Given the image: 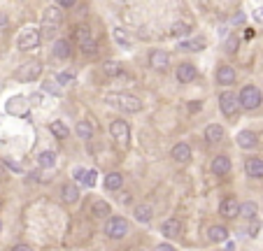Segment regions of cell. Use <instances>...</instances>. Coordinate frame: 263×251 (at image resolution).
<instances>
[{
	"label": "cell",
	"mask_w": 263,
	"mask_h": 251,
	"mask_svg": "<svg viewBox=\"0 0 263 251\" xmlns=\"http://www.w3.org/2000/svg\"><path fill=\"white\" fill-rule=\"evenodd\" d=\"M105 102H109L112 107L121 109V112H131V114L142 109V100L135 98V96H128V93H107Z\"/></svg>",
	"instance_id": "cell-1"
},
{
	"label": "cell",
	"mask_w": 263,
	"mask_h": 251,
	"mask_svg": "<svg viewBox=\"0 0 263 251\" xmlns=\"http://www.w3.org/2000/svg\"><path fill=\"white\" fill-rule=\"evenodd\" d=\"M109 135L114 137V142H119L121 149H126L128 142H131V126L124 119H114V121L109 123Z\"/></svg>",
	"instance_id": "cell-2"
},
{
	"label": "cell",
	"mask_w": 263,
	"mask_h": 251,
	"mask_svg": "<svg viewBox=\"0 0 263 251\" xmlns=\"http://www.w3.org/2000/svg\"><path fill=\"white\" fill-rule=\"evenodd\" d=\"M75 38H77V45L82 47V51L84 53H96L98 51V45H96V38H93V33L89 26H77L75 28Z\"/></svg>",
	"instance_id": "cell-3"
},
{
	"label": "cell",
	"mask_w": 263,
	"mask_h": 251,
	"mask_svg": "<svg viewBox=\"0 0 263 251\" xmlns=\"http://www.w3.org/2000/svg\"><path fill=\"white\" fill-rule=\"evenodd\" d=\"M238 100H240V107H245V109H256V107L261 105V91H259V86H245L240 91V96H238Z\"/></svg>",
	"instance_id": "cell-4"
},
{
	"label": "cell",
	"mask_w": 263,
	"mask_h": 251,
	"mask_svg": "<svg viewBox=\"0 0 263 251\" xmlns=\"http://www.w3.org/2000/svg\"><path fill=\"white\" fill-rule=\"evenodd\" d=\"M128 233V223L121 216H109L107 223H105V235L112 237V240H121Z\"/></svg>",
	"instance_id": "cell-5"
},
{
	"label": "cell",
	"mask_w": 263,
	"mask_h": 251,
	"mask_svg": "<svg viewBox=\"0 0 263 251\" xmlns=\"http://www.w3.org/2000/svg\"><path fill=\"white\" fill-rule=\"evenodd\" d=\"M40 72H42V63L40 61H28L23 63L21 70H16L14 77L19 79V82H33V79H38Z\"/></svg>",
	"instance_id": "cell-6"
},
{
	"label": "cell",
	"mask_w": 263,
	"mask_h": 251,
	"mask_svg": "<svg viewBox=\"0 0 263 251\" xmlns=\"http://www.w3.org/2000/svg\"><path fill=\"white\" fill-rule=\"evenodd\" d=\"M219 107H221V112L226 116H235L238 114V109H240V100L233 91H224L219 96Z\"/></svg>",
	"instance_id": "cell-7"
},
{
	"label": "cell",
	"mask_w": 263,
	"mask_h": 251,
	"mask_svg": "<svg viewBox=\"0 0 263 251\" xmlns=\"http://www.w3.org/2000/svg\"><path fill=\"white\" fill-rule=\"evenodd\" d=\"M40 45V33L35 31V28H26V31H21V35H19V40H16V47L19 49H35V47Z\"/></svg>",
	"instance_id": "cell-8"
},
{
	"label": "cell",
	"mask_w": 263,
	"mask_h": 251,
	"mask_svg": "<svg viewBox=\"0 0 263 251\" xmlns=\"http://www.w3.org/2000/svg\"><path fill=\"white\" fill-rule=\"evenodd\" d=\"M149 63H152V68L154 70H168L170 68V56H168V51H163V49H154L152 51V56H149Z\"/></svg>",
	"instance_id": "cell-9"
},
{
	"label": "cell",
	"mask_w": 263,
	"mask_h": 251,
	"mask_svg": "<svg viewBox=\"0 0 263 251\" xmlns=\"http://www.w3.org/2000/svg\"><path fill=\"white\" fill-rule=\"evenodd\" d=\"M219 214H221V216H228V219H235V216L240 214V202L235 198H224L221 205H219Z\"/></svg>",
	"instance_id": "cell-10"
},
{
	"label": "cell",
	"mask_w": 263,
	"mask_h": 251,
	"mask_svg": "<svg viewBox=\"0 0 263 251\" xmlns=\"http://www.w3.org/2000/svg\"><path fill=\"white\" fill-rule=\"evenodd\" d=\"M196 75H198V70H196V65H191V63H182V65L177 68V79L182 84L194 82Z\"/></svg>",
	"instance_id": "cell-11"
},
{
	"label": "cell",
	"mask_w": 263,
	"mask_h": 251,
	"mask_svg": "<svg viewBox=\"0 0 263 251\" xmlns=\"http://www.w3.org/2000/svg\"><path fill=\"white\" fill-rule=\"evenodd\" d=\"M172 158L177 160V163H189L191 160V147L186 145V142H177V145L172 147Z\"/></svg>",
	"instance_id": "cell-12"
},
{
	"label": "cell",
	"mask_w": 263,
	"mask_h": 251,
	"mask_svg": "<svg viewBox=\"0 0 263 251\" xmlns=\"http://www.w3.org/2000/svg\"><path fill=\"white\" fill-rule=\"evenodd\" d=\"M182 233V221L179 219H168L161 223V235L165 237H177Z\"/></svg>",
	"instance_id": "cell-13"
},
{
	"label": "cell",
	"mask_w": 263,
	"mask_h": 251,
	"mask_svg": "<svg viewBox=\"0 0 263 251\" xmlns=\"http://www.w3.org/2000/svg\"><path fill=\"white\" fill-rule=\"evenodd\" d=\"M212 172L219 177H224L231 172V158L228 156H217V158L212 160Z\"/></svg>",
	"instance_id": "cell-14"
},
{
	"label": "cell",
	"mask_w": 263,
	"mask_h": 251,
	"mask_svg": "<svg viewBox=\"0 0 263 251\" xmlns=\"http://www.w3.org/2000/svg\"><path fill=\"white\" fill-rule=\"evenodd\" d=\"M217 82L221 84V86H231V84L235 82V70H233L231 65H221V68L217 70Z\"/></svg>",
	"instance_id": "cell-15"
},
{
	"label": "cell",
	"mask_w": 263,
	"mask_h": 251,
	"mask_svg": "<svg viewBox=\"0 0 263 251\" xmlns=\"http://www.w3.org/2000/svg\"><path fill=\"white\" fill-rule=\"evenodd\" d=\"M221 137H224V128H221L219 123H210L208 128H205V140H208L210 145L221 142Z\"/></svg>",
	"instance_id": "cell-16"
},
{
	"label": "cell",
	"mask_w": 263,
	"mask_h": 251,
	"mask_svg": "<svg viewBox=\"0 0 263 251\" xmlns=\"http://www.w3.org/2000/svg\"><path fill=\"white\" fill-rule=\"evenodd\" d=\"M235 142L242 147V149H254L256 147V135L252 133V130H242V133H238V137H235Z\"/></svg>",
	"instance_id": "cell-17"
},
{
	"label": "cell",
	"mask_w": 263,
	"mask_h": 251,
	"mask_svg": "<svg viewBox=\"0 0 263 251\" xmlns=\"http://www.w3.org/2000/svg\"><path fill=\"white\" fill-rule=\"evenodd\" d=\"M245 172L249 177H263V158H247Z\"/></svg>",
	"instance_id": "cell-18"
},
{
	"label": "cell",
	"mask_w": 263,
	"mask_h": 251,
	"mask_svg": "<svg viewBox=\"0 0 263 251\" xmlns=\"http://www.w3.org/2000/svg\"><path fill=\"white\" fill-rule=\"evenodd\" d=\"M121 186H124V175L121 172H109L105 177V189L107 191H119Z\"/></svg>",
	"instance_id": "cell-19"
},
{
	"label": "cell",
	"mask_w": 263,
	"mask_h": 251,
	"mask_svg": "<svg viewBox=\"0 0 263 251\" xmlns=\"http://www.w3.org/2000/svg\"><path fill=\"white\" fill-rule=\"evenodd\" d=\"M63 19L61 14V9H56V7H49L45 9V16H42V21H45V26H58Z\"/></svg>",
	"instance_id": "cell-20"
},
{
	"label": "cell",
	"mask_w": 263,
	"mask_h": 251,
	"mask_svg": "<svg viewBox=\"0 0 263 251\" xmlns=\"http://www.w3.org/2000/svg\"><path fill=\"white\" fill-rule=\"evenodd\" d=\"M226 237H228V230H226L224 226H212V228H208L210 242H226Z\"/></svg>",
	"instance_id": "cell-21"
},
{
	"label": "cell",
	"mask_w": 263,
	"mask_h": 251,
	"mask_svg": "<svg viewBox=\"0 0 263 251\" xmlns=\"http://www.w3.org/2000/svg\"><path fill=\"white\" fill-rule=\"evenodd\" d=\"M70 51H72V49H70L68 40H56L54 42V56L56 58H68Z\"/></svg>",
	"instance_id": "cell-22"
},
{
	"label": "cell",
	"mask_w": 263,
	"mask_h": 251,
	"mask_svg": "<svg viewBox=\"0 0 263 251\" xmlns=\"http://www.w3.org/2000/svg\"><path fill=\"white\" fill-rule=\"evenodd\" d=\"M63 200H65V202H77L79 200V189L75 184H65V186H63Z\"/></svg>",
	"instance_id": "cell-23"
},
{
	"label": "cell",
	"mask_w": 263,
	"mask_h": 251,
	"mask_svg": "<svg viewBox=\"0 0 263 251\" xmlns=\"http://www.w3.org/2000/svg\"><path fill=\"white\" fill-rule=\"evenodd\" d=\"M133 214H135V219H138L140 223H147V221H152V207H149V205H138Z\"/></svg>",
	"instance_id": "cell-24"
},
{
	"label": "cell",
	"mask_w": 263,
	"mask_h": 251,
	"mask_svg": "<svg viewBox=\"0 0 263 251\" xmlns=\"http://www.w3.org/2000/svg\"><path fill=\"white\" fill-rule=\"evenodd\" d=\"M38 165L40 167H54L56 165V153L54 151H42L38 156Z\"/></svg>",
	"instance_id": "cell-25"
},
{
	"label": "cell",
	"mask_w": 263,
	"mask_h": 251,
	"mask_svg": "<svg viewBox=\"0 0 263 251\" xmlns=\"http://www.w3.org/2000/svg\"><path fill=\"white\" fill-rule=\"evenodd\" d=\"M91 212H93V216H109V205L105 200H96L91 205Z\"/></svg>",
	"instance_id": "cell-26"
},
{
	"label": "cell",
	"mask_w": 263,
	"mask_h": 251,
	"mask_svg": "<svg viewBox=\"0 0 263 251\" xmlns=\"http://www.w3.org/2000/svg\"><path fill=\"white\" fill-rule=\"evenodd\" d=\"M179 49L182 51H201L203 40H184V42H179Z\"/></svg>",
	"instance_id": "cell-27"
},
{
	"label": "cell",
	"mask_w": 263,
	"mask_h": 251,
	"mask_svg": "<svg viewBox=\"0 0 263 251\" xmlns=\"http://www.w3.org/2000/svg\"><path fill=\"white\" fill-rule=\"evenodd\" d=\"M189 23H182V21H177V23H172L170 26V35L172 38H182V35H189Z\"/></svg>",
	"instance_id": "cell-28"
},
{
	"label": "cell",
	"mask_w": 263,
	"mask_h": 251,
	"mask_svg": "<svg viewBox=\"0 0 263 251\" xmlns=\"http://www.w3.org/2000/svg\"><path fill=\"white\" fill-rule=\"evenodd\" d=\"M103 72L107 77H116V75H121V65L114 61H105L103 63Z\"/></svg>",
	"instance_id": "cell-29"
},
{
	"label": "cell",
	"mask_w": 263,
	"mask_h": 251,
	"mask_svg": "<svg viewBox=\"0 0 263 251\" xmlns=\"http://www.w3.org/2000/svg\"><path fill=\"white\" fill-rule=\"evenodd\" d=\"M49 128H52V133H54L56 137H61V140H65V137L70 135L68 126H65V123H61V121H54L52 126H49Z\"/></svg>",
	"instance_id": "cell-30"
},
{
	"label": "cell",
	"mask_w": 263,
	"mask_h": 251,
	"mask_svg": "<svg viewBox=\"0 0 263 251\" xmlns=\"http://www.w3.org/2000/svg\"><path fill=\"white\" fill-rule=\"evenodd\" d=\"M256 212H259V207L254 205V202H245V205H240V214L245 216V219H256Z\"/></svg>",
	"instance_id": "cell-31"
},
{
	"label": "cell",
	"mask_w": 263,
	"mask_h": 251,
	"mask_svg": "<svg viewBox=\"0 0 263 251\" xmlns=\"http://www.w3.org/2000/svg\"><path fill=\"white\" fill-rule=\"evenodd\" d=\"M77 135L82 137V140H89V137L93 135V126L89 121H79L77 123Z\"/></svg>",
	"instance_id": "cell-32"
},
{
	"label": "cell",
	"mask_w": 263,
	"mask_h": 251,
	"mask_svg": "<svg viewBox=\"0 0 263 251\" xmlns=\"http://www.w3.org/2000/svg\"><path fill=\"white\" fill-rule=\"evenodd\" d=\"M114 40L121 47H131V40H128V35H126L124 28H114Z\"/></svg>",
	"instance_id": "cell-33"
},
{
	"label": "cell",
	"mask_w": 263,
	"mask_h": 251,
	"mask_svg": "<svg viewBox=\"0 0 263 251\" xmlns=\"http://www.w3.org/2000/svg\"><path fill=\"white\" fill-rule=\"evenodd\" d=\"M96 179H98V172H96V170H86V175H84V179H82V184H84V186H89V189H93V186H96Z\"/></svg>",
	"instance_id": "cell-34"
},
{
	"label": "cell",
	"mask_w": 263,
	"mask_h": 251,
	"mask_svg": "<svg viewBox=\"0 0 263 251\" xmlns=\"http://www.w3.org/2000/svg\"><path fill=\"white\" fill-rule=\"evenodd\" d=\"M226 51H228V53H235V51H238V38L228 35V40H226Z\"/></svg>",
	"instance_id": "cell-35"
},
{
	"label": "cell",
	"mask_w": 263,
	"mask_h": 251,
	"mask_svg": "<svg viewBox=\"0 0 263 251\" xmlns=\"http://www.w3.org/2000/svg\"><path fill=\"white\" fill-rule=\"evenodd\" d=\"M70 82H75V77L70 75V72H61L58 75V86H68Z\"/></svg>",
	"instance_id": "cell-36"
},
{
	"label": "cell",
	"mask_w": 263,
	"mask_h": 251,
	"mask_svg": "<svg viewBox=\"0 0 263 251\" xmlns=\"http://www.w3.org/2000/svg\"><path fill=\"white\" fill-rule=\"evenodd\" d=\"M259 230H261V221H259V219H252V223H249V235L256 237V235H259Z\"/></svg>",
	"instance_id": "cell-37"
},
{
	"label": "cell",
	"mask_w": 263,
	"mask_h": 251,
	"mask_svg": "<svg viewBox=\"0 0 263 251\" xmlns=\"http://www.w3.org/2000/svg\"><path fill=\"white\" fill-rule=\"evenodd\" d=\"M201 107H203L201 100H191V102L186 105V109H189V112H201Z\"/></svg>",
	"instance_id": "cell-38"
},
{
	"label": "cell",
	"mask_w": 263,
	"mask_h": 251,
	"mask_svg": "<svg viewBox=\"0 0 263 251\" xmlns=\"http://www.w3.org/2000/svg\"><path fill=\"white\" fill-rule=\"evenodd\" d=\"M2 163H5V165H7L9 170H14V172H21V167L16 165V163H14V160H12V158H2Z\"/></svg>",
	"instance_id": "cell-39"
},
{
	"label": "cell",
	"mask_w": 263,
	"mask_h": 251,
	"mask_svg": "<svg viewBox=\"0 0 263 251\" xmlns=\"http://www.w3.org/2000/svg\"><path fill=\"white\" fill-rule=\"evenodd\" d=\"M84 175H86L84 167H75V179H79V182H82V179H84Z\"/></svg>",
	"instance_id": "cell-40"
},
{
	"label": "cell",
	"mask_w": 263,
	"mask_h": 251,
	"mask_svg": "<svg viewBox=\"0 0 263 251\" xmlns=\"http://www.w3.org/2000/svg\"><path fill=\"white\" fill-rule=\"evenodd\" d=\"M154 251H175V247H172V244H158Z\"/></svg>",
	"instance_id": "cell-41"
},
{
	"label": "cell",
	"mask_w": 263,
	"mask_h": 251,
	"mask_svg": "<svg viewBox=\"0 0 263 251\" xmlns=\"http://www.w3.org/2000/svg\"><path fill=\"white\" fill-rule=\"evenodd\" d=\"M45 91H49V93H56V96L61 93V91H58V89H54V84H52V82H47V84H45Z\"/></svg>",
	"instance_id": "cell-42"
},
{
	"label": "cell",
	"mask_w": 263,
	"mask_h": 251,
	"mask_svg": "<svg viewBox=\"0 0 263 251\" xmlns=\"http://www.w3.org/2000/svg\"><path fill=\"white\" fill-rule=\"evenodd\" d=\"M61 7H75V2H72V0H61V2H58V9Z\"/></svg>",
	"instance_id": "cell-43"
},
{
	"label": "cell",
	"mask_w": 263,
	"mask_h": 251,
	"mask_svg": "<svg viewBox=\"0 0 263 251\" xmlns=\"http://www.w3.org/2000/svg\"><path fill=\"white\" fill-rule=\"evenodd\" d=\"M254 16H256V21H259V23H263V7L254 9Z\"/></svg>",
	"instance_id": "cell-44"
},
{
	"label": "cell",
	"mask_w": 263,
	"mask_h": 251,
	"mask_svg": "<svg viewBox=\"0 0 263 251\" xmlns=\"http://www.w3.org/2000/svg\"><path fill=\"white\" fill-rule=\"evenodd\" d=\"M12 251H33V249L28 247V244H16V247H14Z\"/></svg>",
	"instance_id": "cell-45"
},
{
	"label": "cell",
	"mask_w": 263,
	"mask_h": 251,
	"mask_svg": "<svg viewBox=\"0 0 263 251\" xmlns=\"http://www.w3.org/2000/svg\"><path fill=\"white\" fill-rule=\"evenodd\" d=\"M245 21V14H235V23H242Z\"/></svg>",
	"instance_id": "cell-46"
},
{
	"label": "cell",
	"mask_w": 263,
	"mask_h": 251,
	"mask_svg": "<svg viewBox=\"0 0 263 251\" xmlns=\"http://www.w3.org/2000/svg\"><path fill=\"white\" fill-rule=\"evenodd\" d=\"M0 23H7V16L5 14H0Z\"/></svg>",
	"instance_id": "cell-47"
},
{
	"label": "cell",
	"mask_w": 263,
	"mask_h": 251,
	"mask_svg": "<svg viewBox=\"0 0 263 251\" xmlns=\"http://www.w3.org/2000/svg\"><path fill=\"white\" fill-rule=\"evenodd\" d=\"M0 230H2V221H0Z\"/></svg>",
	"instance_id": "cell-48"
}]
</instances>
